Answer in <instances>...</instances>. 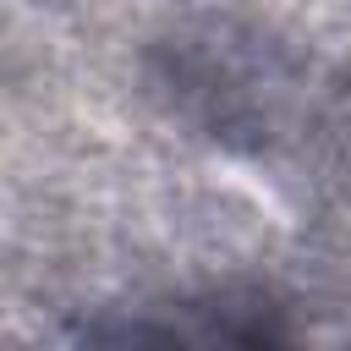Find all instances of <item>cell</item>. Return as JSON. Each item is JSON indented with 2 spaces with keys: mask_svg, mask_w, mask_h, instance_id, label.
Instances as JSON below:
<instances>
[{
  "mask_svg": "<svg viewBox=\"0 0 351 351\" xmlns=\"http://www.w3.org/2000/svg\"><path fill=\"white\" fill-rule=\"evenodd\" d=\"M71 351H274V335L258 307H236L230 296H197L170 307H137L126 318H99Z\"/></svg>",
  "mask_w": 351,
  "mask_h": 351,
  "instance_id": "1",
  "label": "cell"
}]
</instances>
